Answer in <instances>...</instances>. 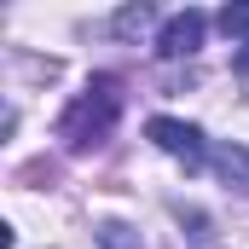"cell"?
Listing matches in <instances>:
<instances>
[{"label": "cell", "instance_id": "obj_1", "mask_svg": "<svg viewBox=\"0 0 249 249\" xmlns=\"http://www.w3.org/2000/svg\"><path fill=\"white\" fill-rule=\"evenodd\" d=\"M116 116H122V81H116V75H93V81L70 99V110L58 116V139L70 151H93V145L110 139Z\"/></svg>", "mask_w": 249, "mask_h": 249}, {"label": "cell", "instance_id": "obj_2", "mask_svg": "<svg viewBox=\"0 0 249 249\" xmlns=\"http://www.w3.org/2000/svg\"><path fill=\"white\" fill-rule=\"evenodd\" d=\"M145 139L162 151V157H174V162H186V174H197L214 151L203 145V127L197 122H180V116H151L145 122Z\"/></svg>", "mask_w": 249, "mask_h": 249}, {"label": "cell", "instance_id": "obj_3", "mask_svg": "<svg viewBox=\"0 0 249 249\" xmlns=\"http://www.w3.org/2000/svg\"><path fill=\"white\" fill-rule=\"evenodd\" d=\"M203 35H209V18L203 12H174V18H162V29H157V58H191L197 47H203Z\"/></svg>", "mask_w": 249, "mask_h": 249}, {"label": "cell", "instance_id": "obj_4", "mask_svg": "<svg viewBox=\"0 0 249 249\" xmlns=\"http://www.w3.org/2000/svg\"><path fill=\"white\" fill-rule=\"evenodd\" d=\"M209 168H214L232 191H249V145H232V139H226V145H214Z\"/></svg>", "mask_w": 249, "mask_h": 249}, {"label": "cell", "instance_id": "obj_5", "mask_svg": "<svg viewBox=\"0 0 249 249\" xmlns=\"http://www.w3.org/2000/svg\"><path fill=\"white\" fill-rule=\"evenodd\" d=\"M214 23H220V29H226L232 41H244V35H249V0H244V6H226V12H220Z\"/></svg>", "mask_w": 249, "mask_h": 249}, {"label": "cell", "instance_id": "obj_6", "mask_svg": "<svg viewBox=\"0 0 249 249\" xmlns=\"http://www.w3.org/2000/svg\"><path fill=\"white\" fill-rule=\"evenodd\" d=\"M99 244H105V249H139V244H133V232H127L122 220H105V226H99Z\"/></svg>", "mask_w": 249, "mask_h": 249}, {"label": "cell", "instance_id": "obj_7", "mask_svg": "<svg viewBox=\"0 0 249 249\" xmlns=\"http://www.w3.org/2000/svg\"><path fill=\"white\" fill-rule=\"evenodd\" d=\"M151 18H157V12H151V6H127L122 18H116V35H139V29H145V23H151Z\"/></svg>", "mask_w": 249, "mask_h": 249}, {"label": "cell", "instance_id": "obj_8", "mask_svg": "<svg viewBox=\"0 0 249 249\" xmlns=\"http://www.w3.org/2000/svg\"><path fill=\"white\" fill-rule=\"evenodd\" d=\"M232 70L244 75V87H249V41H244V47H238V58H232Z\"/></svg>", "mask_w": 249, "mask_h": 249}]
</instances>
